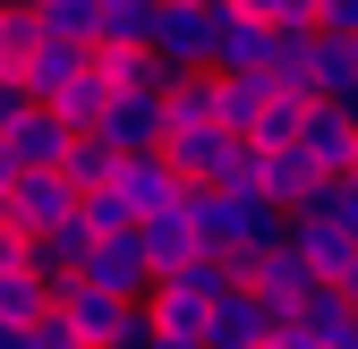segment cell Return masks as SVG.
Wrapping results in <instances>:
<instances>
[{
  "label": "cell",
  "instance_id": "obj_38",
  "mask_svg": "<svg viewBox=\"0 0 358 349\" xmlns=\"http://www.w3.org/2000/svg\"><path fill=\"white\" fill-rule=\"evenodd\" d=\"M350 52H358V43H350Z\"/></svg>",
  "mask_w": 358,
  "mask_h": 349
},
{
  "label": "cell",
  "instance_id": "obj_27",
  "mask_svg": "<svg viewBox=\"0 0 358 349\" xmlns=\"http://www.w3.org/2000/svg\"><path fill=\"white\" fill-rule=\"evenodd\" d=\"M239 17H256L264 34H316V9L324 0H231Z\"/></svg>",
  "mask_w": 358,
  "mask_h": 349
},
{
  "label": "cell",
  "instance_id": "obj_30",
  "mask_svg": "<svg viewBox=\"0 0 358 349\" xmlns=\"http://www.w3.org/2000/svg\"><path fill=\"white\" fill-rule=\"evenodd\" d=\"M26 341H34V349H77V332L60 324V307H43V315L26 324Z\"/></svg>",
  "mask_w": 358,
  "mask_h": 349
},
{
  "label": "cell",
  "instance_id": "obj_9",
  "mask_svg": "<svg viewBox=\"0 0 358 349\" xmlns=\"http://www.w3.org/2000/svg\"><path fill=\"white\" fill-rule=\"evenodd\" d=\"M248 290H256V298H264V307H273V315H299V307H316V298H324V281L307 273V265H299L290 247H273V255H256V265H248Z\"/></svg>",
  "mask_w": 358,
  "mask_h": 349
},
{
  "label": "cell",
  "instance_id": "obj_6",
  "mask_svg": "<svg viewBox=\"0 0 358 349\" xmlns=\"http://www.w3.org/2000/svg\"><path fill=\"white\" fill-rule=\"evenodd\" d=\"M77 222V188L60 179V170H26V179L9 188V230L17 239H43V230H60Z\"/></svg>",
  "mask_w": 358,
  "mask_h": 349
},
{
  "label": "cell",
  "instance_id": "obj_23",
  "mask_svg": "<svg viewBox=\"0 0 358 349\" xmlns=\"http://www.w3.org/2000/svg\"><path fill=\"white\" fill-rule=\"evenodd\" d=\"M264 103H273V77H213V119L231 128V137H248Z\"/></svg>",
  "mask_w": 358,
  "mask_h": 349
},
{
  "label": "cell",
  "instance_id": "obj_32",
  "mask_svg": "<svg viewBox=\"0 0 358 349\" xmlns=\"http://www.w3.org/2000/svg\"><path fill=\"white\" fill-rule=\"evenodd\" d=\"M17 179H26V162H17V145H9V128H0V196H9Z\"/></svg>",
  "mask_w": 358,
  "mask_h": 349
},
{
  "label": "cell",
  "instance_id": "obj_5",
  "mask_svg": "<svg viewBox=\"0 0 358 349\" xmlns=\"http://www.w3.org/2000/svg\"><path fill=\"white\" fill-rule=\"evenodd\" d=\"M77 281L103 290V298H145V290H154V265H145L137 230H128V239H94V247H85V265H77Z\"/></svg>",
  "mask_w": 358,
  "mask_h": 349
},
{
  "label": "cell",
  "instance_id": "obj_34",
  "mask_svg": "<svg viewBox=\"0 0 358 349\" xmlns=\"http://www.w3.org/2000/svg\"><path fill=\"white\" fill-rule=\"evenodd\" d=\"M17 111H26V94H17V77H9V68H0V128H9Z\"/></svg>",
  "mask_w": 358,
  "mask_h": 349
},
{
  "label": "cell",
  "instance_id": "obj_29",
  "mask_svg": "<svg viewBox=\"0 0 358 349\" xmlns=\"http://www.w3.org/2000/svg\"><path fill=\"white\" fill-rule=\"evenodd\" d=\"M299 119H307V103H290V94H273L256 111V128H248V145H264V154H282L290 137H299Z\"/></svg>",
  "mask_w": 358,
  "mask_h": 349
},
{
  "label": "cell",
  "instance_id": "obj_1",
  "mask_svg": "<svg viewBox=\"0 0 358 349\" xmlns=\"http://www.w3.org/2000/svg\"><path fill=\"white\" fill-rule=\"evenodd\" d=\"M188 222H196V247L205 255H231L239 281H248L256 255L282 247V222H290V213L264 205V196H248V188H188Z\"/></svg>",
  "mask_w": 358,
  "mask_h": 349
},
{
  "label": "cell",
  "instance_id": "obj_12",
  "mask_svg": "<svg viewBox=\"0 0 358 349\" xmlns=\"http://www.w3.org/2000/svg\"><path fill=\"white\" fill-rule=\"evenodd\" d=\"M137 247H145L154 281H162V273H179L188 255H205V247H196V222H188V196L162 205V213H145V222H137Z\"/></svg>",
  "mask_w": 358,
  "mask_h": 349
},
{
  "label": "cell",
  "instance_id": "obj_37",
  "mask_svg": "<svg viewBox=\"0 0 358 349\" xmlns=\"http://www.w3.org/2000/svg\"><path fill=\"white\" fill-rule=\"evenodd\" d=\"M162 9H213V0H162Z\"/></svg>",
  "mask_w": 358,
  "mask_h": 349
},
{
  "label": "cell",
  "instance_id": "obj_2",
  "mask_svg": "<svg viewBox=\"0 0 358 349\" xmlns=\"http://www.w3.org/2000/svg\"><path fill=\"white\" fill-rule=\"evenodd\" d=\"M290 154L316 170V179H358V128L341 119V103H307V119H299Z\"/></svg>",
  "mask_w": 358,
  "mask_h": 349
},
{
  "label": "cell",
  "instance_id": "obj_11",
  "mask_svg": "<svg viewBox=\"0 0 358 349\" xmlns=\"http://www.w3.org/2000/svg\"><path fill=\"white\" fill-rule=\"evenodd\" d=\"M111 196H120V205H128V213H137V222H145V213L179 205L188 188L171 179V162H162V154H120V170H111Z\"/></svg>",
  "mask_w": 358,
  "mask_h": 349
},
{
  "label": "cell",
  "instance_id": "obj_14",
  "mask_svg": "<svg viewBox=\"0 0 358 349\" xmlns=\"http://www.w3.org/2000/svg\"><path fill=\"white\" fill-rule=\"evenodd\" d=\"M162 290L171 298H188V307H222V298H239L248 281H239V265H231V255H188V265H179V273H162Z\"/></svg>",
  "mask_w": 358,
  "mask_h": 349
},
{
  "label": "cell",
  "instance_id": "obj_8",
  "mask_svg": "<svg viewBox=\"0 0 358 349\" xmlns=\"http://www.w3.org/2000/svg\"><path fill=\"white\" fill-rule=\"evenodd\" d=\"M85 137H103L111 154H162V94H111Z\"/></svg>",
  "mask_w": 358,
  "mask_h": 349
},
{
  "label": "cell",
  "instance_id": "obj_35",
  "mask_svg": "<svg viewBox=\"0 0 358 349\" xmlns=\"http://www.w3.org/2000/svg\"><path fill=\"white\" fill-rule=\"evenodd\" d=\"M341 298H350V307H358V239H350V255H341V281H333Z\"/></svg>",
  "mask_w": 358,
  "mask_h": 349
},
{
  "label": "cell",
  "instance_id": "obj_21",
  "mask_svg": "<svg viewBox=\"0 0 358 349\" xmlns=\"http://www.w3.org/2000/svg\"><path fill=\"white\" fill-rule=\"evenodd\" d=\"M94 77H103V94H162L171 68L154 52H94Z\"/></svg>",
  "mask_w": 358,
  "mask_h": 349
},
{
  "label": "cell",
  "instance_id": "obj_22",
  "mask_svg": "<svg viewBox=\"0 0 358 349\" xmlns=\"http://www.w3.org/2000/svg\"><path fill=\"white\" fill-rule=\"evenodd\" d=\"M299 332H307V349H358V307L341 290H324L316 307H299Z\"/></svg>",
  "mask_w": 358,
  "mask_h": 349
},
{
  "label": "cell",
  "instance_id": "obj_28",
  "mask_svg": "<svg viewBox=\"0 0 358 349\" xmlns=\"http://www.w3.org/2000/svg\"><path fill=\"white\" fill-rule=\"evenodd\" d=\"M34 26L52 43H85L94 52V0H34Z\"/></svg>",
  "mask_w": 358,
  "mask_h": 349
},
{
  "label": "cell",
  "instance_id": "obj_25",
  "mask_svg": "<svg viewBox=\"0 0 358 349\" xmlns=\"http://www.w3.org/2000/svg\"><path fill=\"white\" fill-rule=\"evenodd\" d=\"M290 213H316L324 230L358 239V179H316V188H307V205H290Z\"/></svg>",
  "mask_w": 358,
  "mask_h": 349
},
{
  "label": "cell",
  "instance_id": "obj_10",
  "mask_svg": "<svg viewBox=\"0 0 358 349\" xmlns=\"http://www.w3.org/2000/svg\"><path fill=\"white\" fill-rule=\"evenodd\" d=\"M85 68H94V52H85V43H52V34H43L34 52H26V68H17V94L43 111V103H52L60 85H77Z\"/></svg>",
  "mask_w": 358,
  "mask_h": 349
},
{
  "label": "cell",
  "instance_id": "obj_19",
  "mask_svg": "<svg viewBox=\"0 0 358 349\" xmlns=\"http://www.w3.org/2000/svg\"><path fill=\"white\" fill-rule=\"evenodd\" d=\"M85 247H94V230L85 222H60V230H43V239H26V265L43 273V281H77V265H85Z\"/></svg>",
  "mask_w": 358,
  "mask_h": 349
},
{
  "label": "cell",
  "instance_id": "obj_3",
  "mask_svg": "<svg viewBox=\"0 0 358 349\" xmlns=\"http://www.w3.org/2000/svg\"><path fill=\"white\" fill-rule=\"evenodd\" d=\"M239 145H248V137H231V128H179V137H162V162H171L179 188H222Z\"/></svg>",
  "mask_w": 358,
  "mask_h": 349
},
{
  "label": "cell",
  "instance_id": "obj_15",
  "mask_svg": "<svg viewBox=\"0 0 358 349\" xmlns=\"http://www.w3.org/2000/svg\"><path fill=\"white\" fill-rule=\"evenodd\" d=\"M358 94V52L341 34H316V52H307V77H299V103H341Z\"/></svg>",
  "mask_w": 358,
  "mask_h": 349
},
{
  "label": "cell",
  "instance_id": "obj_17",
  "mask_svg": "<svg viewBox=\"0 0 358 349\" xmlns=\"http://www.w3.org/2000/svg\"><path fill=\"white\" fill-rule=\"evenodd\" d=\"M162 0H94V52H145Z\"/></svg>",
  "mask_w": 358,
  "mask_h": 349
},
{
  "label": "cell",
  "instance_id": "obj_26",
  "mask_svg": "<svg viewBox=\"0 0 358 349\" xmlns=\"http://www.w3.org/2000/svg\"><path fill=\"white\" fill-rule=\"evenodd\" d=\"M43 307H52V281H43L34 265H17V273H0V324H34Z\"/></svg>",
  "mask_w": 358,
  "mask_h": 349
},
{
  "label": "cell",
  "instance_id": "obj_4",
  "mask_svg": "<svg viewBox=\"0 0 358 349\" xmlns=\"http://www.w3.org/2000/svg\"><path fill=\"white\" fill-rule=\"evenodd\" d=\"M222 9V0H213ZM213 9H154V34H145V52L171 68V77H188L213 60Z\"/></svg>",
  "mask_w": 358,
  "mask_h": 349
},
{
  "label": "cell",
  "instance_id": "obj_24",
  "mask_svg": "<svg viewBox=\"0 0 358 349\" xmlns=\"http://www.w3.org/2000/svg\"><path fill=\"white\" fill-rule=\"evenodd\" d=\"M111 170H120V154H111L103 137H69V154H60V179H69L77 196H94V188H111Z\"/></svg>",
  "mask_w": 358,
  "mask_h": 349
},
{
  "label": "cell",
  "instance_id": "obj_31",
  "mask_svg": "<svg viewBox=\"0 0 358 349\" xmlns=\"http://www.w3.org/2000/svg\"><path fill=\"white\" fill-rule=\"evenodd\" d=\"M316 34H341V43H358V0H324V9H316Z\"/></svg>",
  "mask_w": 358,
  "mask_h": 349
},
{
  "label": "cell",
  "instance_id": "obj_7",
  "mask_svg": "<svg viewBox=\"0 0 358 349\" xmlns=\"http://www.w3.org/2000/svg\"><path fill=\"white\" fill-rule=\"evenodd\" d=\"M205 68H213V77H264V68H273V34L222 0V9H213V60H205Z\"/></svg>",
  "mask_w": 358,
  "mask_h": 349
},
{
  "label": "cell",
  "instance_id": "obj_33",
  "mask_svg": "<svg viewBox=\"0 0 358 349\" xmlns=\"http://www.w3.org/2000/svg\"><path fill=\"white\" fill-rule=\"evenodd\" d=\"M17 265H26V239H17L9 222H0V273H17Z\"/></svg>",
  "mask_w": 358,
  "mask_h": 349
},
{
  "label": "cell",
  "instance_id": "obj_18",
  "mask_svg": "<svg viewBox=\"0 0 358 349\" xmlns=\"http://www.w3.org/2000/svg\"><path fill=\"white\" fill-rule=\"evenodd\" d=\"M69 137H77V128H60L52 111H34V103H26V111L9 119V145H17V162H26V170H60Z\"/></svg>",
  "mask_w": 358,
  "mask_h": 349
},
{
  "label": "cell",
  "instance_id": "obj_20",
  "mask_svg": "<svg viewBox=\"0 0 358 349\" xmlns=\"http://www.w3.org/2000/svg\"><path fill=\"white\" fill-rule=\"evenodd\" d=\"M179 128H222L213 119V68H188L162 85V137H179Z\"/></svg>",
  "mask_w": 358,
  "mask_h": 349
},
{
  "label": "cell",
  "instance_id": "obj_16",
  "mask_svg": "<svg viewBox=\"0 0 358 349\" xmlns=\"http://www.w3.org/2000/svg\"><path fill=\"white\" fill-rule=\"evenodd\" d=\"M282 247H290V255H299V265L316 273L324 290L341 281V255H350V239H341V230H324L316 213H290V222H282Z\"/></svg>",
  "mask_w": 358,
  "mask_h": 349
},
{
  "label": "cell",
  "instance_id": "obj_36",
  "mask_svg": "<svg viewBox=\"0 0 358 349\" xmlns=\"http://www.w3.org/2000/svg\"><path fill=\"white\" fill-rule=\"evenodd\" d=\"M0 349H34V341H26V324H0Z\"/></svg>",
  "mask_w": 358,
  "mask_h": 349
},
{
  "label": "cell",
  "instance_id": "obj_13",
  "mask_svg": "<svg viewBox=\"0 0 358 349\" xmlns=\"http://www.w3.org/2000/svg\"><path fill=\"white\" fill-rule=\"evenodd\" d=\"M282 315L264 307L256 290H239V298H222V307L205 315V349H264V332H273Z\"/></svg>",
  "mask_w": 358,
  "mask_h": 349
}]
</instances>
